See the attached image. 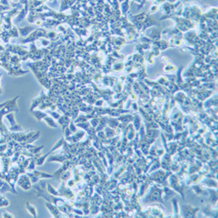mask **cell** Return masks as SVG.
<instances>
[{"instance_id":"cell-1","label":"cell","mask_w":218,"mask_h":218,"mask_svg":"<svg viewBox=\"0 0 218 218\" xmlns=\"http://www.w3.org/2000/svg\"><path fill=\"white\" fill-rule=\"evenodd\" d=\"M6 118L8 119V120L9 122L11 123V124H12V128H11L12 131H19V130H21V127H20V126H18V124L16 123L15 117H14V114H13V113L9 114V115H6Z\"/></svg>"},{"instance_id":"cell-2","label":"cell","mask_w":218,"mask_h":218,"mask_svg":"<svg viewBox=\"0 0 218 218\" xmlns=\"http://www.w3.org/2000/svg\"><path fill=\"white\" fill-rule=\"evenodd\" d=\"M26 207H27V209H28L29 212L31 214V215H33L34 217H35L36 216V209H35V207H34V206H31L29 203H26Z\"/></svg>"},{"instance_id":"cell-3","label":"cell","mask_w":218,"mask_h":218,"mask_svg":"<svg viewBox=\"0 0 218 218\" xmlns=\"http://www.w3.org/2000/svg\"><path fill=\"white\" fill-rule=\"evenodd\" d=\"M2 217H15V216L12 213H9L8 212H4L2 214Z\"/></svg>"},{"instance_id":"cell-4","label":"cell","mask_w":218,"mask_h":218,"mask_svg":"<svg viewBox=\"0 0 218 218\" xmlns=\"http://www.w3.org/2000/svg\"><path fill=\"white\" fill-rule=\"evenodd\" d=\"M7 104H8V102H3V103H2V104H0V109L3 108V107L5 106V105H7Z\"/></svg>"},{"instance_id":"cell-5","label":"cell","mask_w":218,"mask_h":218,"mask_svg":"<svg viewBox=\"0 0 218 218\" xmlns=\"http://www.w3.org/2000/svg\"><path fill=\"white\" fill-rule=\"evenodd\" d=\"M1 93H2V91H1V89H0V94H1Z\"/></svg>"}]
</instances>
